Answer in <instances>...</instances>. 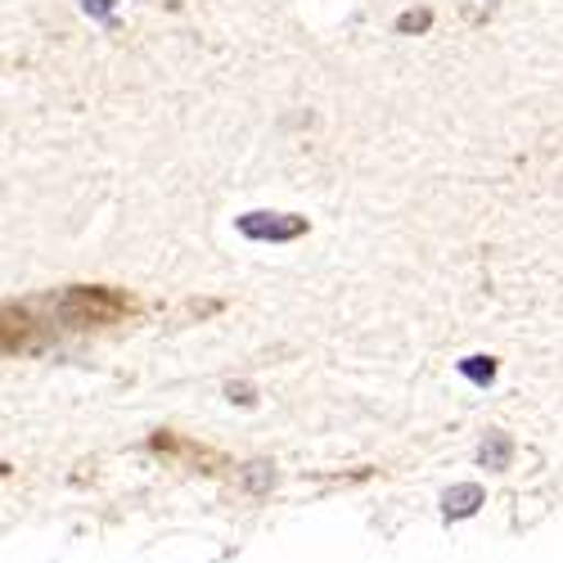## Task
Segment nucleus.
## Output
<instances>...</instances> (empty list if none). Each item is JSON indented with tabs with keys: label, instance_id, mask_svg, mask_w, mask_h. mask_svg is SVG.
Here are the masks:
<instances>
[{
	"label": "nucleus",
	"instance_id": "f257e3e1",
	"mask_svg": "<svg viewBox=\"0 0 563 563\" xmlns=\"http://www.w3.org/2000/svg\"><path fill=\"white\" fill-rule=\"evenodd\" d=\"M240 234L253 244H289V240H302L307 234V217H298V212H244Z\"/></svg>",
	"mask_w": 563,
	"mask_h": 563
},
{
	"label": "nucleus",
	"instance_id": "7ed1b4c3",
	"mask_svg": "<svg viewBox=\"0 0 563 563\" xmlns=\"http://www.w3.org/2000/svg\"><path fill=\"white\" fill-rule=\"evenodd\" d=\"M509 455H514V442L505 433H487V442L478 446V460L487 468H509Z\"/></svg>",
	"mask_w": 563,
	"mask_h": 563
},
{
	"label": "nucleus",
	"instance_id": "20e7f679",
	"mask_svg": "<svg viewBox=\"0 0 563 563\" xmlns=\"http://www.w3.org/2000/svg\"><path fill=\"white\" fill-rule=\"evenodd\" d=\"M460 369H464L474 384H492V379H496V361H492V356H468V361H460Z\"/></svg>",
	"mask_w": 563,
	"mask_h": 563
},
{
	"label": "nucleus",
	"instance_id": "39448f33",
	"mask_svg": "<svg viewBox=\"0 0 563 563\" xmlns=\"http://www.w3.org/2000/svg\"><path fill=\"white\" fill-rule=\"evenodd\" d=\"M244 483H249L253 492H266V487L275 483V474H271V464H266V460H257V464H249V468H244Z\"/></svg>",
	"mask_w": 563,
	"mask_h": 563
},
{
	"label": "nucleus",
	"instance_id": "0eeeda50",
	"mask_svg": "<svg viewBox=\"0 0 563 563\" xmlns=\"http://www.w3.org/2000/svg\"><path fill=\"white\" fill-rule=\"evenodd\" d=\"M429 23H433V14H429V10H419V14H401V19H397V32H424Z\"/></svg>",
	"mask_w": 563,
	"mask_h": 563
},
{
	"label": "nucleus",
	"instance_id": "423d86ee",
	"mask_svg": "<svg viewBox=\"0 0 563 563\" xmlns=\"http://www.w3.org/2000/svg\"><path fill=\"white\" fill-rule=\"evenodd\" d=\"M81 10L96 19V23H104V27H113L118 19H113V0H81Z\"/></svg>",
	"mask_w": 563,
	"mask_h": 563
},
{
	"label": "nucleus",
	"instance_id": "f03ea898",
	"mask_svg": "<svg viewBox=\"0 0 563 563\" xmlns=\"http://www.w3.org/2000/svg\"><path fill=\"white\" fill-rule=\"evenodd\" d=\"M483 505V487L478 483H460V487H451L446 496H442V509H446V519H468Z\"/></svg>",
	"mask_w": 563,
	"mask_h": 563
}]
</instances>
